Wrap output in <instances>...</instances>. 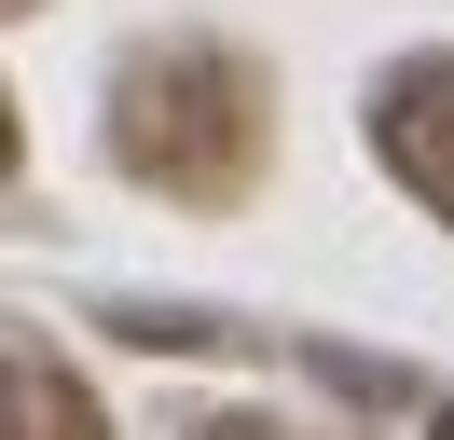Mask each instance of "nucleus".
<instances>
[{
	"label": "nucleus",
	"instance_id": "nucleus-1",
	"mask_svg": "<svg viewBox=\"0 0 454 440\" xmlns=\"http://www.w3.org/2000/svg\"><path fill=\"white\" fill-rule=\"evenodd\" d=\"M111 152L124 179L179 192V207H234V192L262 179V69L221 42H152L124 55L111 82Z\"/></svg>",
	"mask_w": 454,
	"mask_h": 440
},
{
	"label": "nucleus",
	"instance_id": "nucleus-2",
	"mask_svg": "<svg viewBox=\"0 0 454 440\" xmlns=\"http://www.w3.org/2000/svg\"><path fill=\"white\" fill-rule=\"evenodd\" d=\"M372 152H386L399 192H427L454 220V55H413V69L372 82Z\"/></svg>",
	"mask_w": 454,
	"mask_h": 440
},
{
	"label": "nucleus",
	"instance_id": "nucleus-3",
	"mask_svg": "<svg viewBox=\"0 0 454 440\" xmlns=\"http://www.w3.org/2000/svg\"><path fill=\"white\" fill-rule=\"evenodd\" d=\"M0 399H14V440H97V399L56 372V344H14V358H0Z\"/></svg>",
	"mask_w": 454,
	"mask_h": 440
},
{
	"label": "nucleus",
	"instance_id": "nucleus-4",
	"mask_svg": "<svg viewBox=\"0 0 454 440\" xmlns=\"http://www.w3.org/2000/svg\"><path fill=\"white\" fill-rule=\"evenodd\" d=\"M193 440H276V427H262V412H221V427H193Z\"/></svg>",
	"mask_w": 454,
	"mask_h": 440
},
{
	"label": "nucleus",
	"instance_id": "nucleus-5",
	"mask_svg": "<svg viewBox=\"0 0 454 440\" xmlns=\"http://www.w3.org/2000/svg\"><path fill=\"white\" fill-rule=\"evenodd\" d=\"M427 440H454V412H441V427H427Z\"/></svg>",
	"mask_w": 454,
	"mask_h": 440
}]
</instances>
